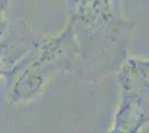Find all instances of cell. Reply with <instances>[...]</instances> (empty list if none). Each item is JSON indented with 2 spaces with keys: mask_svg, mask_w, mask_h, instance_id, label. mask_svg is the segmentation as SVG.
Here are the masks:
<instances>
[{
  "mask_svg": "<svg viewBox=\"0 0 149 133\" xmlns=\"http://www.w3.org/2000/svg\"><path fill=\"white\" fill-rule=\"evenodd\" d=\"M76 58L74 69L82 62L87 76H105L126 59L131 25L120 20L112 0H78L70 17Z\"/></svg>",
  "mask_w": 149,
  "mask_h": 133,
  "instance_id": "1",
  "label": "cell"
},
{
  "mask_svg": "<svg viewBox=\"0 0 149 133\" xmlns=\"http://www.w3.org/2000/svg\"><path fill=\"white\" fill-rule=\"evenodd\" d=\"M74 36L71 25L56 37L36 41L30 53L17 65L19 80L16 93L29 99L40 94L56 71L74 69Z\"/></svg>",
  "mask_w": 149,
  "mask_h": 133,
  "instance_id": "2",
  "label": "cell"
},
{
  "mask_svg": "<svg viewBox=\"0 0 149 133\" xmlns=\"http://www.w3.org/2000/svg\"><path fill=\"white\" fill-rule=\"evenodd\" d=\"M118 81L123 91L143 95L149 101V60L139 58L125 59L120 65Z\"/></svg>",
  "mask_w": 149,
  "mask_h": 133,
  "instance_id": "3",
  "label": "cell"
}]
</instances>
